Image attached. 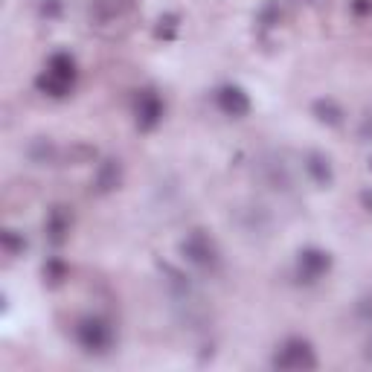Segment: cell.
<instances>
[{"label": "cell", "instance_id": "obj_4", "mask_svg": "<svg viewBox=\"0 0 372 372\" xmlns=\"http://www.w3.org/2000/svg\"><path fill=\"white\" fill-rule=\"evenodd\" d=\"M332 268V256L326 251H320V247H306L296 256V280L303 285H314L320 282Z\"/></svg>", "mask_w": 372, "mask_h": 372}, {"label": "cell", "instance_id": "obj_22", "mask_svg": "<svg viewBox=\"0 0 372 372\" xmlns=\"http://www.w3.org/2000/svg\"><path fill=\"white\" fill-rule=\"evenodd\" d=\"M352 12L355 15H369L372 12V0H352Z\"/></svg>", "mask_w": 372, "mask_h": 372}, {"label": "cell", "instance_id": "obj_2", "mask_svg": "<svg viewBox=\"0 0 372 372\" xmlns=\"http://www.w3.org/2000/svg\"><path fill=\"white\" fill-rule=\"evenodd\" d=\"M76 340L88 355H105L114 346V329L102 317H82L76 323Z\"/></svg>", "mask_w": 372, "mask_h": 372}, {"label": "cell", "instance_id": "obj_21", "mask_svg": "<svg viewBox=\"0 0 372 372\" xmlns=\"http://www.w3.org/2000/svg\"><path fill=\"white\" fill-rule=\"evenodd\" d=\"M361 140L364 143H372V114L364 116V122H361Z\"/></svg>", "mask_w": 372, "mask_h": 372}, {"label": "cell", "instance_id": "obj_12", "mask_svg": "<svg viewBox=\"0 0 372 372\" xmlns=\"http://www.w3.org/2000/svg\"><path fill=\"white\" fill-rule=\"evenodd\" d=\"M35 85H38V90L44 96H53V99H64L73 90V82L70 79H61V76H56V73H49V70L41 73V76L35 79Z\"/></svg>", "mask_w": 372, "mask_h": 372}, {"label": "cell", "instance_id": "obj_19", "mask_svg": "<svg viewBox=\"0 0 372 372\" xmlns=\"http://www.w3.org/2000/svg\"><path fill=\"white\" fill-rule=\"evenodd\" d=\"M175 20H178V18H166V20H160L157 35H163V38H172V35H175V27H178Z\"/></svg>", "mask_w": 372, "mask_h": 372}, {"label": "cell", "instance_id": "obj_18", "mask_svg": "<svg viewBox=\"0 0 372 372\" xmlns=\"http://www.w3.org/2000/svg\"><path fill=\"white\" fill-rule=\"evenodd\" d=\"M47 280H49V282H61V280H64V268H61L59 262H49V265H47Z\"/></svg>", "mask_w": 372, "mask_h": 372}, {"label": "cell", "instance_id": "obj_1", "mask_svg": "<svg viewBox=\"0 0 372 372\" xmlns=\"http://www.w3.org/2000/svg\"><path fill=\"white\" fill-rule=\"evenodd\" d=\"M181 253L189 265H195L198 270H207V274H212V270H218L221 265V253L215 241L204 233V230H192L184 241H181Z\"/></svg>", "mask_w": 372, "mask_h": 372}, {"label": "cell", "instance_id": "obj_5", "mask_svg": "<svg viewBox=\"0 0 372 372\" xmlns=\"http://www.w3.org/2000/svg\"><path fill=\"white\" fill-rule=\"evenodd\" d=\"M134 12V4L131 0H93L88 15H90V27H114V23H122L128 20Z\"/></svg>", "mask_w": 372, "mask_h": 372}, {"label": "cell", "instance_id": "obj_8", "mask_svg": "<svg viewBox=\"0 0 372 372\" xmlns=\"http://www.w3.org/2000/svg\"><path fill=\"white\" fill-rule=\"evenodd\" d=\"M215 102L221 108V114H227L233 119H241L247 116V111H251V99H247V93L236 85H224L218 93H215Z\"/></svg>", "mask_w": 372, "mask_h": 372}, {"label": "cell", "instance_id": "obj_10", "mask_svg": "<svg viewBox=\"0 0 372 372\" xmlns=\"http://www.w3.org/2000/svg\"><path fill=\"white\" fill-rule=\"evenodd\" d=\"M73 227V215L67 207H53L47 212V239L53 244H61Z\"/></svg>", "mask_w": 372, "mask_h": 372}, {"label": "cell", "instance_id": "obj_13", "mask_svg": "<svg viewBox=\"0 0 372 372\" xmlns=\"http://www.w3.org/2000/svg\"><path fill=\"white\" fill-rule=\"evenodd\" d=\"M314 116L320 119V122H326V126H340V122H343V108L335 102V99H317V102H314Z\"/></svg>", "mask_w": 372, "mask_h": 372}, {"label": "cell", "instance_id": "obj_9", "mask_svg": "<svg viewBox=\"0 0 372 372\" xmlns=\"http://www.w3.org/2000/svg\"><path fill=\"white\" fill-rule=\"evenodd\" d=\"M122 184V163L119 160H102L96 166V175H93V192L99 195H108Z\"/></svg>", "mask_w": 372, "mask_h": 372}, {"label": "cell", "instance_id": "obj_14", "mask_svg": "<svg viewBox=\"0 0 372 372\" xmlns=\"http://www.w3.org/2000/svg\"><path fill=\"white\" fill-rule=\"evenodd\" d=\"M47 70H49V73H56V76H61V79L76 82V59L67 56V53H56V56H49Z\"/></svg>", "mask_w": 372, "mask_h": 372}, {"label": "cell", "instance_id": "obj_7", "mask_svg": "<svg viewBox=\"0 0 372 372\" xmlns=\"http://www.w3.org/2000/svg\"><path fill=\"white\" fill-rule=\"evenodd\" d=\"M256 172H259V178L268 189H274V192H288L291 189V172H288L282 157H277V155L262 157L256 163Z\"/></svg>", "mask_w": 372, "mask_h": 372}, {"label": "cell", "instance_id": "obj_6", "mask_svg": "<svg viewBox=\"0 0 372 372\" xmlns=\"http://www.w3.org/2000/svg\"><path fill=\"white\" fill-rule=\"evenodd\" d=\"M134 119L140 131H152L163 119V102L155 90H140L134 99Z\"/></svg>", "mask_w": 372, "mask_h": 372}, {"label": "cell", "instance_id": "obj_23", "mask_svg": "<svg viewBox=\"0 0 372 372\" xmlns=\"http://www.w3.org/2000/svg\"><path fill=\"white\" fill-rule=\"evenodd\" d=\"M361 204L372 212V192H369V189H364V192H361Z\"/></svg>", "mask_w": 372, "mask_h": 372}, {"label": "cell", "instance_id": "obj_16", "mask_svg": "<svg viewBox=\"0 0 372 372\" xmlns=\"http://www.w3.org/2000/svg\"><path fill=\"white\" fill-rule=\"evenodd\" d=\"M30 155H32V160H35V163H41V166H44L47 160H53V155H56V148L49 145L47 140H38V143H35V145L30 148Z\"/></svg>", "mask_w": 372, "mask_h": 372}, {"label": "cell", "instance_id": "obj_24", "mask_svg": "<svg viewBox=\"0 0 372 372\" xmlns=\"http://www.w3.org/2000/svg\"><path fill=\"white\" fill-rule=\"evenodd\" d=\"M364 355H366V358H369V361H372V337H369V340H366V352H364Z\"/></svg>", "mask_w": 372, "mask_h": 372}, {"label": "cell", "instance_id": "obj_17", "mask_svg": "<svg viewBox=\"0 0 372 372\" xmlns=\"http://www.w3.org/2000/svg\"><path fill=\"white\" fill-rule=\"evenodd\" d=\"M355 314H358V320L364 326H372V296H364V300L358 303V308H355Z\"/></svg>", "mask_w": 372, "mask_h": 372}, {"label": "cell", "instance_id": "obj_20", "mask_svg": "<svg viewBox=\"0 0 372 372\" xmlns=\"http://www.w3.org/2000/svg\"><path fill=\"white\" fill-rule=\"evenodd\" d=\"M59 12H61L59 0H44V4H41V15H47V18H56Z\"/></svg>", "mask_w": 372, "mask_h": 372}, {"label": "cell", "instance_id": "obj_3", "mask_svg": "<svg viewBox=\"0 0 372 372\" xmlns=\"http://www.w3.org/2000/svg\"><path fill=\"white\" fill-rule=\"evenodd\" d=\"M277 369H288V372H306V369H317V355L311 349L308 340L300 337H291L282 343V349L274 358Z\"/></svg>", "mask_w": 372, "mask_h": 372}, {"label": "cell", "instance_id": "obj_11", "mask_svg": "<svg viewBox=\"0 0 372 372\" xmlns=\"http://www.w3.org/2000/svg\"><path fill=\"white\" fill-rule=\"evenodd\" d=\"M306 172H308V178L317 184V186H332L335 181V169H332V160L326 155H320V152H311L306 155Z\"/></svg>", "mask_w": 372, "mask_h": 372}, {"label": "cell", "instance_id": "obj_15", "mask_svg": "<svg viewBox=\"0 0 372 372\" xmlns=\"http://www.w3.org/2000/svg\"><path fill=\"white\" fill-rule=\"evenodd\" d=\"M23 247H27V241H23L15 230H6V233H4V251H6V256H18V253H23Z\"/></svg>", "mask_w": 372, "mask_h": 372}]
</instances>
